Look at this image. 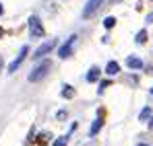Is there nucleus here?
I'll use <instances>...</instances> for the list:
<instances>
[{
  "mask_svg": "<svg viewBox=\"0 0 153 146\" xmlns=\"http://www.w3.org/2000/svg\"><path fill=\"white\" fill-rule=\"evenodd\" d=\"M29 33H31V37H44L46 35V31H44V27H42V21L37 19V17H31L29 19Z\"/></svg>",
  "mask_w": 153,
  "mask_h": 146,
  "instance_id": "nucleus-4",
  "label": "nucleus"
},
{
  "mask_svg": "<svg viewBox=\"0 0 153 146\" xmlns=\"http://www.w3.org/2000/svg\"><path fill=\"white\" fill-rule=\"evenodd\" d=\"M27 54H29V48H27V45H23V48H21V51H19V56H17V58L10 62V66H8V72H10V74L17 72V68L23 64V60L27 58Z\"/></svg>",
  "mask_w": 153,
  "mask_h": 146,
  "instance_id": "nucleus-6",
  "label": "nucleus"
},
{
  "mask_svg": "<svg viewBox=\"0 0 153 146\" xmlns=\"http://www.w3.org/2000/svg\"><path fill=\"white\" fill-rule=\"evenodd\" d=\"M50 70H52L50 62H42L39 66H35V68L31 70V74H29V82H39V80H44Z\"/></svg>",
  "mask_w": 153,
  "mask_h": 146,
  "instance_id": "nucleus-1",
  "label": "nucleus"
},
{
  "mask_svg": "<svg viewBox=\"0 0 153 146\" xmlns=\"http://www.w3.org/2000/svg\"><path fill=\"white\" fill-rule=\"evenodd\" d=\"M102 4H103V0H87V4H85V8H83V19H91V17L100 10Z\"/></svg>",
  "mask_w": 153,
  "mask_h": 146,
  "instance_id": "nucleus-5",
  "label": "nucleus"
},
{
  "mask_svg": "<svg viewBox=\"0 0 153 146\" xmlns=\"http://www.w3.org/2000/svg\"><path fill=\"white\" fill-rule=\"evenodd\" d=\"M100 87H102V89H97V93L102 95V93H103V89H105V87H110V82H108V80H103V82L100 84Z\"/></svg>",
  "mask_w": 153,
  "mask_h": 146,
  "instance_id": "nucleus-16",
  "label": "nucleus"
},
{
  "mask_svg": "<svg viewBox=\"0 0 153 146\" xmlns=\"http://www.w3.org/2000/svg\"><path fill=\"white\" fill-rule=\"evenodd\" d=\"M147 117H151V107H145V109L141 111V115H139V120H141V122H145Z\"/></svg>",
  "mask_w": 153,
  "mask_h": 146,
  "instance_id": "nucleus-13",
  "label": "nucleus"
},
{
  "mask_svg": "<svg viewBox=\"0 0 153 146\" xmlns=\"http://www.w3.org/2000/svg\"><path fill=\"white\" fill-rule=\"evenodd\" d=\"M112 2H118V0H112Z\"/></svg>",
  "mask_w": 153,
  "mask_h": 146,
  "instance_id": "nucleus-21",
  "label": "nucleus"
},
{
  "mask_svg": "<svg viewBox=\"0 0 153 146\" xmlns=\"http://www.w3.org/2000/svg\"><path fill=\"white\" fill-rule=\"evenodd\" d=\"M2 12H4V8H2V4H0V15H2Z\"/></svg>",
  "mask_w": 153,
  "mask_h": 146,
  "instance_id": "nucleus-18",
  "label": "nucleus"
},
{
  "mask_svg": "<svg viewBox=\"0 0 153 146\" xmlns=\"http://www.w3.org/2000/svg\"><path fill=\"white\" fill-rule=\"evenodd\" d=\"M151 95H153V89H151Z\"/></svg>",
  "mask_w": 153,
  "mask_h": 146,
  "instance_id": "nucleus-22",
  "label": "nucleus"
},
{
  "mask_svg": "<svg viewBox=\"0 0 153 146\" xmlns=\"http://www.w3.org/2000/svg\"><path fill=\"white\" fill-rule=\"evenodd\" d=\"M0 35H2V31H0Z\"/></svg>",
  "mask_w": 153,
  "mask_h": 146,
  "instance_id": "nucleus-23",
  "label": "nucleus"
},
{
  "mask_svg": "<svg viewBox=\"0 0 153 146\" xmlns=\"http://www.w3.org/2000/svg\"><path fill=\"white\" fill-rule=\"evenodd\" d=\"M56 45H58V41H56V39H48L46 43H42L39 48L33 51V60H42V58H44L46 54H50V51L56 48Z\"/></svg>",
  "mask_w": 153,
  "mask_h": 146,
  "instance_id": "nucleus-3",
  "label": "nucleus"
},
{
  "mask_svg": "<svg viewBox=\"0 0 153 146\" xmlns=\"http://www.w3.org/2000/svg\"><path fill=\"white\" fill-rule=\"evenodd\" d=\"M76 41H79V37H76V35H71V37L62 43V48L58 49V56H60V58H64V60H66V58H71V56H73V51H75Z\"/></svg>",
  "mask_w": 153,
  "mask_h": 146,
  "instance_id": "nucleus-2",
  "label": "nucleus"
},
{
  "mask_svg": "<svg viewBox=\"0 0 153 146\" xmlns=\"http://www.w3.org/2000/svg\"><path fill=\"white\" fill-rule=\"evenodd\" d=\"M66 142H68V136H62V138H58L52 146H66Z\"/></svg>",
  "mask_w": 153,
  "mask_h": 146,
  "instance_id": "nucleus-15",
  "label": "nucleus"
},
{
  "mask_svg": "<svg viewBox=\"0 0 153 146\" xmlns=\"http://www.w3.org/2000/svg\"><path fill=\"white\" fill-rule=\"evenodd\" d=\"M126 66L132 68V70H141V68H143V62H141L139 58H134V56H128L126 58Z\"/></svg>",
  "mask_w": 153,
  "mask_h": 146,
  "instance_id": "nucleus-7",
  "label": "nucleus"
},
{
  "mask_svg": "<svg viewBox=\"0 0 153 146\" xmlns=\"http://www.w3.org/2000/svg\"><path fill=\"white\" fill-rule=\"evenodd\" d=\"M139 146H147V144H139Z\"/></svg>",
  "mask_w": 153,
  "mask_h": 146,
  "instance_id": "nucleus-20",
  "label": "nucleus"
},
{
  "mask_svg": "<svg viewBox=\"0 0 153 146\" xmlns=\"http://www.w3.org/2000/svg\"><path fill=\"white\" fill-rule=\"evenodd\" d=\"M147 23H153V12L149 15V17H147Z\"/></svg>",
  "mask_w": 153,
  "mask_h": 146,
  "instance_id": "nucleus-17",
  "label": "nucleus"
},
{
  "mask_svg": "<svg viewBox=\"0 0 153 146\" xmlns=\"http://www.w3.org/2000/svg\"><path fill=\"white\" fill-rule=\"evenodd\" d=\"M95 80H100V68H91L89 72H87V82H95Z\"/></svg>",
  "mask_w": 153,
  "mask_h": 146,
  "instance_id": "nucleus-9",
  "label": "nucleus"
},
{
  "mask_svg": "<svg viewBox=\"0 0 153 146\" xmlns=\"http://www.w3.org/2000/svg\"><path fill=\"white\" fill-rule=\"evenodd\" d=\"M62 97H64V99H73V97H75L73 87H68V84H66V87H62Z\"/></svg>",
  "mask_w": 153,
  "mask_h": 146,
  "instance_id": "nucleus-11",
  "label": "nucleus"
},
{
  "mask_svg": "<svg viewBox=\"0 0 153 146\" xmlns=\"http://www.w3.org/2000/svg\"><path fill=\"white\" fill-rule=\"evenodd\" d=\"M118 72H120V64H118V62H108V66H105V74L116 76Z\"/></svg>",
  "mask_w": 153,
  "mask_h": 146,
  "instance_id": "nucleus-8",
  "label": "nucleus"
},
{
  "mask_svg": "<svg viewBox=\"0 0 153 146\" xmlns=\"http://www.w3.org/2000/svg\"><path fill=\"white\" fill-rule=\"evenodd\" d=\"M102 125H103L102 120H95V122H93V125H91V130H89V134H91V136H95V134L102 130Z\"/></svg>",
  "mask_w": 153,
  "mask_h": 146,
  "instance_id": "nucleus-10",
  "label": "nucleus"
},
{
  "mask_svg": "<svg viewBox=\"0 0 153 146\" xmlns=\"http://www.w3.org/2000/svg\"><path fill=\"white\" fill-rule=\"evenodd\" d=\"M149 128H151V130H153V120H151V123H149Z\"/></svg>",
  "mask_w": 153,
  "mask_h": 146,
  "instance_id": "nucleus-19",
  "label": "nucleus"
},
{
  "mask_svg": "<svg viewBox=\"0 0 153 146\" xmlns=\"http://www.w3.org/2000/svg\"><path fill=\"white\" fill-rule=\"evenodd\" d=\"M114 25H116V19H114V17H108V19L103 21V27H105V29H112Z\"/></svg>",
  "mask_w": 153,
  "mask_h": 146,
  "instance_id": "nucleus-14",
  "label": "nucleus"
},
{
  "mask_svg": "<svg viewBox=\"0 0 153 146\" xmlns=\"http://www.w3.org/2000/svg\"><path fill=\"white\" fill-rule=\"evenodd\" d=\"M145 39H147V31L143 29V31H139V33H137V37H134V41H137L139 45H143V43H145Z\"/></svg>",
  "mask_w": 153,
  "mask_h": 146,
  "instance_id": "nucleus-12",
  "label": "nucleus"
}]
</instances>
